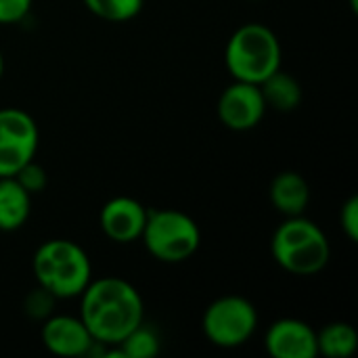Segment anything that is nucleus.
<instances>
[{
	"label": "nucleus",
	"mask_w": 358,
	"mask_h": 358,
	"mask_svg": "<svg viewBox=\"0 0 358 358\" xmlns=\"http://www.w3.org/2000/svg\"><path fill=\"white\" fill-rule=\"evenodd\" d=\"M80 319L101 346H117L145 321L141 292L126 279H90L80 294Z\"/></svg>",
	"instance_id": "f257e3e1"
},
{
	"label": "nucleus",
	"mask_w": 358,
	"mask_h": 358,
	"mask_svg": "<svg viewBox=\"0 0 358 358\" xmlns=\"http://www.w3.org/2000/svg\"><path fill=\"white\" fill-rule=\"evenodd\" d=\"M271 254L285 273L313 277L329 264L331 245L319 224L304 216H289L273 233Z\"/></svg>",
	"instance_id": "f03ea898"
},
{
	"label": "nucleus",
	"mask_w": 358,
	"mask_h": 358,
	"mask_svg": "<svg viewBox=\"0 0 358 358\" xmlns=\"http://www.w3.org/2000/svg\"><path fill=\"white\" fill-rule=\"evenodd\" d=\"M31 271L40 287L57 300L80 298L92 279V264L88 254L69 239L44 241L31 260Z\"/></svg>",
	"instance_id": "7ed1b4c3"
},
{
	"label": "nucleus",
	"mask_w": 358,
	"mask_h": 358,
	"mask_svg": "<svg viewBox=\"0 0 358 358\" xmlns=\"http://www.w3.org/2000/svg\"><path fill=\"white\" fill-rule=\"evenodd\" d=\"M281 42L264 23H245L233 31L224 48V63L233 80L260 84L281 69Z\"/></svg>",
	"instance_id": "20e7f679"
},
{
	"label": "nucleus",
	"mask_w": 358,
	"mask_h": 358,
	"mask_svg": "<svg viewBox=\"0 0 358 358\" xmlns=\"http://www.w3.org/2000/svg\"><path fill=\"white\" fill-rule=\"evenodd\" d=\"M141 239L155 260L180 264L199 250L201 231L197 222L180 210H149Z\"/></svg>",
	"instance_id": "39448f33"
},
{
	"label": "nucleus",
	"mask_w": 358,
	"mask_h": 358,
	"mask_svg": "<svg viewBox=\"0 0 358 358\" xmlns=\"http://www.w3.org/2000/svg\"><path fill=\"white\" fill-rule=\"evenodd\" d=\"M203 336L218 348H239L258 329L256 306L241 296H222L214 300L201 319Z\"/></svg>",
	"instance_id": "423d86ee"
},
{
	"label": "nucleus",
	"mask_w": 358,
	"mask_h": 358,
	"mask_svg": "<svg viewBox=\"0 0 358 358\" xmlns=\"http://www.w3.org/2000/svg\"><path fill=\"white\" fill-rule=\"evenodd\" d=\"M40 132L29 113L17 107L0 109V178L15 176L36 159Z\"/></svg>",
	"instance_id": "0eeeda50"
},
{
	"label": "nucleus",
	"mask_w": 358,
	"mask_h": 358,
	"mask_svg": "<svg viewBox=\"0 0 358 358\" xmlns=\"http://www.w3.org/2000/svg\"><path fill=\"white\" fill-rule=\"evenodd\" d=\"M266 109L268 107L264 103L260 86L237 80L222 90L216 105V113L222 126L235 132H248L256 128L262 122Z\"/></svg>",
	"instance_id": "6e6552de"
},
{
	"label": "nucleus",
	"mask_w": 358,
	"mask_h": 358,
	"mask_svg": "<svg viewBox=\"0 0 358 358\" xmlns=\"http://www.w3.org/2000/svg\"><path fill=\"white\" fill-rule=\"evenodd\" d=\"M147 208L134 197H113L99 214V227L113 243H132L141 239L147 220Z\"/></svg>",
	"instance_id": "1a4fd4ad"
},
{
	"label": "nucleus",
	"mask_w": 358,
	"mask_h": 358,
	"mask_svg": "<svg viewBox=\"0 0 358 358\" xmlns=\"http://www.w3.org/2000/svg\"><path fill=\"white\" fill-rule=\"evenodd\" d=\"M264 348L273 358H315L317 331L300 319H279L268 327Z\"/></svg>",
	"instance_id": "9d476101"
},
{
	"label": "nucleus",
	"mask_w": 358,
	"mask_h": 358,
	"mask_svg": "<svg viewBox=\"0 0 358 358\" xmlns=\"http://www.w3.org/2000/svg\"><path fill=\"white\" fill-rule=\"evenodd\" d=\"M42 342L48 352L57 357H84L96 344L80 317L57 315L48 317L42 325Z\"/></svg>",
	"instance_id": "9b49d317"
},
{
	"label": "nucleus",
	"mask_w": 358,
	"mask_h": 358,
	"mask_svg": "<svg viewBox=\"0 0 358 358\" xmlns=\"http://www.w3.org/2000/svg\"><path fill=\"white\" fill-rule=\"evenodd\" d=\"M268 197H271L273 208L281 212L285 218L304 216L310 203V185L302 174L294 170H285L273 178Z\"/></svg>",
	"instance_id": "f8f14e48"
},
{
	"label": "nucleus",
	"mask_w": 358,
	"mask_h": 358,
	"mask_svg": "<svg viewBox=\"0 0 358 358\" xmlns=\"http://www.w3.org/2000/svg\"><path fill=\"white\" fill-rule=\"evenodd\" d=\"M31 212V195L15 176L0 178V231L13 233L25 227Z\"/></svg>",
	"instance_id": "ddd939ff"
},
{
	"label": "nucleus",
	"mask_w": 358,
	"mask_h": 358,
	"mask_svg": "<svg viewBox=\"0 0 358 358\" xmlns=\"http://www.w3.org/2000/svg\"><path fill=\"white\" fill-rule=\"evenodd\" d=\"M258 86H260V92L264 96L266 107H273V109H277L281 113L294 111L302 103V86H300V82L292 73H285L281 69L271 73Z\"/></svg>",
	"instance_id": "4468645a"
},
{
	"label": "nucleus",
	"mask_w": 358,
	"mask_h": 358,
	"mask_svg": "<svg viewBox=\"0 0 358 358\" xmlns=\"http://www.w3.org/2000/svg\"><path fill=\"white\" fill-rule=\"evenodd\" d=\"M358 334L350 323L336 321L317 331V352L327 358H348L357 352Z\"/></svg>",
	"instance_id": "2eb2a0df"
},
{
	"label": "nucleus",
	"mask_w": 358,
	"mask_h": 358,
	"mask_svg": "<svg viewBox=\"0 0 358 358\" xmlns=\"http://www.w3.org/2000/svg\"><path fill=\"white\" fill-rule=\"evenodd\" d=\"M84 4L99 19L124 23L134 19L143 10L145 0H84Z\"/></svg>",
	"instance_id": "dca6fc26"
},
{
	"label": "nucleus",
	"mask_w": 358,
	"mask_h": 358,
	"mask_svg": "<svg viewBox=\"0 0 358 358\" xmlns=\"http://www.w3.org/2000/svg\"><path fill=\"white\" fill-rule=\"evenodd\" d=\"M117 348L124 358H151L159 352V338L153 329L141 323L117 344Z\"/></svg>",
	"instance_id": "f3484780"
},
{
	"label": "nucleus",
	"mask_w": 358,
	"mask_h": 358,
	"mask_svg": "<svg viewBox=\"0 0 358 358\" xmlns=\"http://www.w3.org/2000/svg\"><path fill=\"white\" fill-rule=\"evenodd\" d=\"M17 182L29 193V195H36V193H42L44 187H46V172L42 166H38L34 159L29 164H25L17 174H15Z\"/></svg>",
	"instance_id": "a211bd4d"
},
{
	"label": "nucleus",
	"mask_w": 358,
	"mask_h": 358,
	"mask_svg": "<svg viewBox=\"0 0 358 358\" xmlns=\"http://www.w3.org/2000/svg\"><path fill=\"white\" fill-rule=\"evenodd\" d=\"M57 298L52 294H48L44 287L38 285V289H34L27 298H25V304H23V310L31 317V319H48L50 315V308H52V302Z\"/></svg>",
	"instance_id": "6ab92c4d"
},
{
	"label": "nucleus",
	"mask_w": 358,
	"mask_h": 358,
	"mask_svg": "<svg viewBox=\"0 0 358 358\" xmlns=\"http://www.w3.org/2000/svg\"><path fill=\"white\" fill-rule=\"evenodd\" d=\"M340 224H342V231L344 235L357 243L358 241V197L352 195L346 199V203L342 206V212H340Z\"/></svg>",
	"instance_id": "aec40b11"
},
{
	"label": "nucleus",
	"mask_w": 358,
	"mask_h": 358,
	"mask_svg": "<svg viewBox=\"0 0 358 358\" xmlns=\"http://www.w3.org/2000/svg\"><path fill=\"white\" fill-rule=\"evenodd\" d=\"M29 8H31V0H0V25L23 21Z\"/></svg>",
	"instance_id": "412c9836"
},
{
	"label": "nucleus",
	"mask_w": 358,
	"mask_h": 358,
	"mask_svg": "<svg viewBox=\"0 0 358 358\" xmlns=\"http://www.w3.org/2000/svg\"><path fill=\"white\" fill-rule=\"evenodd\" d=\"M2 73H4V57L0 52V78H2Z\"/></svg>",
	"instance_id": "4be33fe9"
}]
</instances>
